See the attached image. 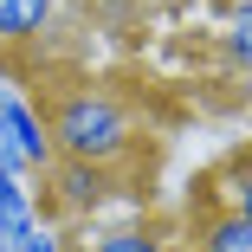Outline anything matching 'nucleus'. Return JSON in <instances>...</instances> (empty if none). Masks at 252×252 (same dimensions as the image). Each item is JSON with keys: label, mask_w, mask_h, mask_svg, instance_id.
Returning <instances> with one entry per match:
<instances>
[{"label": "nucleus", "mask_w": 252, "mask_h": 252, "mask_svg": "<svg viewBox=\"0 0 252 252\" xmlns=\"http://www.w3.org/2000/svg\"><path fill=\"white\" fill-rule=\"evenodd\" d=\"M39 110H45V129H52V149L71 156V162L123 168L136 149H142L136 110L123 104L117 91H104V84H59Z\"/></svg>", "instance_id": "nucleus-1"}, {"label": "nucleus", "mask_w": 252, "mask_h": 252, "mask_svg": "<svg viewBox=\"0 0 252 252\" xmlns=\"http://www.w3.org/2000/svg\"><path fill=\"white\" fill-rule=\"evenodd\" d=\"M39 181H45V194H52V207H59V214H71V220H91L97 207H110V200L123 194L117 168H97V162H71V156H59V162L45 168Z\"/></svg>", "instance_id": "nucleus-2"}, {"label": "nucleus", "mask_w": 252, "mask_h": 252, "mask_svg": "<svg viewBox=\"0 0 252 252\" xmlns=\"http://www.w3.org/2000/svg\"><path fill=\"white\" fill-rule=\"evenodd\" d=\"M0 136L13 142V156L26 162V181L45 175L59 162V149H52V129H45V110L32 104V97L20 84H0Z\"/></svg>", "instance_id": "nucleus-3"}, {"label": "nucleus", "mask_w": 252, "mask_h": 252, "mask_svg": "<svg viewBox=\"0 0 252 252\" xmlns=\"http://www.w3.org/2000/svg\"><path fill=\"white\" fill-rule=\"evenodd\" d=\"M59 26V0H0V65H32Z\"/></svg>", "instance_id": "nucleus-4"}, {"label": "nucleus", "mask_w": 252, "mask_h": 252, "mask_svg": "<svg viewBox=\"0 0 252 252\" xmlns=\"http://www.w3.org/2000/svg\"><path fill=\"white\" fill-rule=\"evenodd\" d=\"M188 252H252V220L207 188L200 200H188Z\"/></svg>", "instance_id": "nucleus-5"}, {"label": "nucleus", "mask_w": 252, "mask_h": 252, "mask_svg": "<svg viewBox=\"0 0 252 252\" xmlns=\"http://www.w3.org/2000/svg\"><path fill=\"white\" fill-rule=\"evenodd\" d=\"M78 252H181L168 226L156 220H136V226H104V233H91Z\"/></svg>", "instance_id": "nucleus-6"}, {"label": "nucleus", "mask_w": 252, "mask_h": 252, "mask_svg": "<svg viewBox=\"0 0 252 252\" xmlns=\"http://www.w3.org/2000/svg\"><path fill=\"white\" fill-rule=\"evenodd\" d=\"M39 226V207H32V188L20 175H0V252H20V239Z\"/></svg>", "instance_id": "nucleus-7"}, {"label": "nucleus", "mask_w": 252, "mask_h": 252, "mask_svg": "<svg viewBox=\"0 0 252 252\" xmlns=\"http://www.w3.org/2000/svg\"><path fill=\"white\" fill-rule=\"evenodd\" d=\"M207 188H214L220 200H233V207L252 220V142H239V149H233V156L207 175Z\"/></svg>", "instance_id": "nucleus-8"}, {"label": "nucleus", "mask_w": 252, "mask_h": 252, "mask_svg": "<svg viewBox=\"0 0 252 252\" xmlns=\"http://www.w3.org/2000/svg\"><path fill=\"white\" fill-rule=\"evenodd\" d=\"M226 65L239 78H252V0H239L233 20H226Z\"/></svg>", "instance_id": "nucleus-9"}, {"label": "nucleus", "mask_w": 252, "mask_h": 252, "mask_svg": "<svg viewBox=\"0 0 252 252\" xmlns=\"http://www.w3.org/2000/svg\"><path fill=\"white\" fill-rule=\"evenodd\" d=\"M20 252H65V239H59V226H45V220H39V226L20 239Z\"/></svg>", "instance_id": "nucleus-10"}]
</instances>
